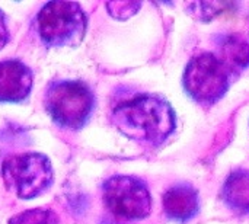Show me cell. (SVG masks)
Masks as SVG:
<instances>
[{"mask_svg":"<svg viewBox=\"0 0 249 224\" xmlns=\"http://www.w3.org/2000/svg\"><path fill=\"white\" fill-rule=\"evenodd\" d=\"M32 89V71L20 60L7 58L0 61V102H23Z\"/></svg>","mask_w":249,"mask_h":224,"instance_id":"7","label":"cell"},{"mask_svg":"<svg viewBox=\"0 0 249 224\" xmlns=\"http://www.w3.org/2000/svg\"><path fill=\"white\" fill-rule=\"evenodd\" d=\"M112 122L125 137L146 146H159L175 130V112L156 95H139L114 108Z\"/></svg>","mask_w":249,"mask_h":224,"instance_id":"1","label":"cell"},{"mask_svg":"<svg viewBox=\"0 0 249 224\" xmlns=\"http://www.w3.org/2000/svg\"><path fill=\"white\" fill-rule=\"evenodd\" d=\"M44 103L57 125L67 130H80L95 109V95L83 82L55 80L47 87Z\"/></svg>","mask_w":249,"mask_h":224,"instance_id":"2","label":"cell"},{"mask_svg":"<svg viewBox=\"0 0 249 224\" xmlns=\"http://www.w3.org/2000/svg\"><path fill=\"white\" fill-rule=\"evenodd\" d=\"M217 48L220 60L231 69L232 73H238L249 67V42L239 34H228L217 38Z\"/></svg>","mask_w":249,"mask_h":224,"instance_id":"9","label":"cell"},{"mask_svg":"<svg viewBox=\"0 0 249 224\" xmlns=\"http://www.w3.org/2000/svg\"><path fill=\"white\" fill-rule=\"evenodd\" d=\"M35 23L47 47H74L85 36L88 17L79 3L57 0L41 7Z\"/></svg>","mask_w":249,"mask_h":224,"instance_id":"3","label":"cell"},{"mask_svg":"<svg viewBox=\"0 0 249 224\" xmlns=\"http://www.w3.org/2000/svg\"><path fill=\"white\" fill-rule=\"evenodd\" d=\"M107 7L109 10V15L115 19H127L131 15L137 12L140 7V3L137 1H111L107 3Z\"/></svg>","mask_w":249,"mask_h":224,"instance_id":"13","label":"cell"},{"mask_svg":"<svg viewBox=\"0 0 249 224\" xmlns=\"http://www.w3.org/2000/svg\"><path fill=\"white\" fill-rule=\"evenodd\" d=\"M102 195L108 210L120 219L143 220L150 214V192L147 185L136 176H111L102 187Z\"/></svg>","mask_w":249,"mask_h":224,"instance_id":"6","label":"cell"},{"mask_svg":"<svg viewBox=\"0 0 249 224\" xmlns=\"http://www.w3.org/2000/svg\"><path fill=\"white\" fill-rule=\"evenodd\" d=\"M223 200L239 214H249V171L231 173L223 185Z\"/></svg>","mask_w":249,"mask_h":224,"instance_id":"10","label":"cell"},{"mask_svg":"<svg viewBox=\"0 0 249 224\" xmlns=\"http://www.w3.org/2000/svg\"><path fill=\"white\" fill-rule=\"evenodd\" d=\"M188 12L196 16L200 20H210L214 16H217L219 13H222L226 7H229L228 3H220V1H194V3H188Z\"/></svg>","mask_w":249,"mask_h":224,"instance_id":"12","label":"cell"},{"mask_svg":"<svg viewBox=\"0 0 249 224\" xmlns=\"http://www.w3.org/2000/svg\"><path fill=\"white\" fill-rule=\"evenodd\" d=\"M58 216L48 208H32L13 216L9 224H58Z\"/></svg>","mask_w":249,"mask_h":224,"instance_id":"11","label":"cell"},{"mask_svg":"<svg viewBox=\"0 0 249 224\" xmlns=\"http://www.w3.org/2000/svg\"><path fill=\"white\" fill-rule=\"evenodd\" d=\"M7 41H9V29L6 23V16L3 10L0 9V50L6 45Z\"/></svg>","mask_w":249,"mask_h":224,"instance_id":"14","label":"cell"},{"mask_svg":"<svg viewBox=\"0 0 249 224\" xmlns=\"http://www.w3.org/2000/svg\"><path fill=\"white\" fill-rule=\"evenodd\" d=\"M232 74L231 69L216 54L201 52L187 64L182 83L196 102L209 106L225 96Z\"/></svg>","mask_w":249,"mask_h":224,"instance_id":"5","label":"cell"},{"mask_svg":"<svg viewBox=\"0 0 249 224\" xmlns=\"http://www.w3.org/2000/svg\"><path fill=\"white\" fill-rule=\"evenodd\" d=\"M163 211L169 220L185 223L191 220L200 208L198 192L188 184H178L171 187L162 200Z\"/></svg>","mask_w":249,"mask_h":224,"instance_id":"8","label":"cell"},{"mask_svg":"<svg viewBox=\"0 0 249 224\" xmlns=\"http://www.w3.org/2000/svg\"><path fill=\"white\" fill-rule=\"evenodd\" d=\"M1 178L18 198L32 200L51 187L54 173L50 159L34 152L6 157L1 163Z\"/></svg>","mask_w":249,"mask_h":224,"instance_id":"4","label":"cell"}]
</instances>
